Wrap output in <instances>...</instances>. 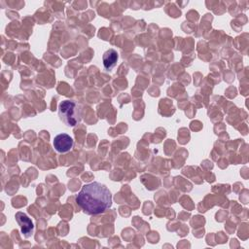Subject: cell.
<instances>
[{"label":"cell","mask_w":249,"mask_h":249,"mask_svg":"<svg viewBox=\"0 0 249 249\" xmlns=\"http://www.w3.org/2000/svg\"><path fill=\"white\" fill-rule=\"evenodd\" d=\"M76 202L85 213L97 215L104 213L111 207L112 195L105 185L91 182L82 187L76 196Z\"/></svg>","instance_id":"1"},{"label":"cell","mask_w":249,"mask_h":249,"mask_svg":"<svg viewBox=\"0 0 249 249\" xmlns=\"http://www.w3.org/2000/svg\"><path fill=\"white\" fill-rule=\"evenodd\" d=\"M58 116L67 126H75L82 120L81 109L73 100H63L59 103Z\"/></svg>","instance_id":"2"},{"label":"cell","mask_w":249,"mask_h":249,"mask_svg":"<svg viewBox=\"0 0 249 249\" xmlns=\"http://www.w3.org/2000/svg\"><path fill=\"white\" fill-rule=\"evenodd\" d=\"M53 145L54 150L57 153L65 154V153H68L69 151H71V149L73 148L74 140L67 133H60V134H57L53 138Z\"/></svg>","instance_id":"3"},{"label":"cell","mask_w":249,"mask_h":249,"mask_svg":"<svg viewBox=\"0 0 249 249\" xmlns=\"http://www.w3.org/2000/svg\"><path fill=\"white\" fill-rule=\"evenodd\" d=\"M15 218L20 227L22 235L26 238L30 237L34 231V225L31 219L23 212H17Z\"/></svg>","instance_id":"4"},{"label":"cell","mask_w":249,"mask_h":249,"mask_svg":"<svg viewBox=\"0 0 249 249\" xmlns=\"http://www.w3.org/2000/svg\"><path fill=\"white\" fill-rule=\"evenodd\" d=\"M103 65L106 70H111L114 68L118 61V53L114 49L107 50L102 56Z\"/></svg>","instance_id":"5"}]
</instances>
